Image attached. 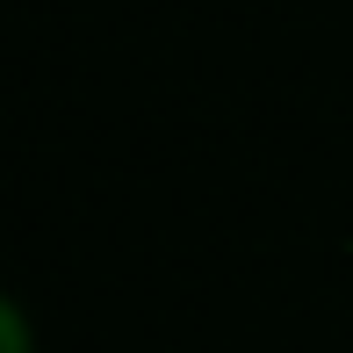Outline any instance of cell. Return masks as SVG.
<instances>
[{
    "mask_svg": "<svg viewBox=\"0 0 353 353\" xmlns=\"http://www.w3.org/2000/svg\"><path fill=\"white\" fill-rule=\"evenodd\" d=\"M0 353H29V325H22V303L0 310Z\"/></svg>",
    "mask_w": 353,
    "mask_h": 353,
    "instance_id": "cell-1",
    "label": "cell"
}]
</instances>
